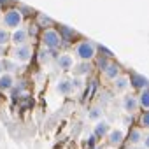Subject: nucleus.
<instances>
[{
	"label": "nucleus",
	"instance_id": "f257e3e1",
	"mask_svg": "<svg viewBox=\"0 0 149 149\" xmlns=\"http://www.w3.org/2000/svg\"><path fill=\"white\" fill-rule=\"evenodd\" d=\"M76 54L81 61H91L95 60V56L98 54V49H97V44L93 40H88V39H81L77 44H76Z\"/></svg>",
	"mask_w": 149,
	"mask_h": 149
},
{
	"label": "nucleus",
	"instance_id": "f03ea898",
	"mask_svg": "<svg viewBox=\"0 0 149 149\" xmlns=\"http://www.w3.org/2000/svg\"><path fill=\"white\" fill-rule=\"evenodd\" d=\"M40 42H42V46H44L46 49H49V51H56V49H60L61 44H63V40H61L58 30H54V28H46V30H42Z\"/></svg>",
	"mask_w": 149,
	"mask_h": 149
},
{
	"label": "nucleus",
	"instance_id": "7ed1b4c3",
	"mask_svg": "<svg viewBox=\"0 0 149 149\" xmlns=\"http://www.w3.org/2000/svg\"><path fill=\"white\" fill-rule=\"evenodd\" d=\"M23 23V13L19 9H9L4 14V26L7 30H16Z\"/></svg>",
	"mask_w": 149,
	"mask_h": 149
},
{
	"label": "nucleus",
	"instance_id": "20e7f679",
	"mask_svg": "<svg viewBox=\"0 0 149 149\" xmlns=\"http://www.w3.org/2000/svg\"><path fill=\"white\" fill-rule=\"evenodd\" d=\"M32 56H33V49H32L30 44L16 46L14 51H13V54H11V58H13L14 61H18V63H26V61L32 60Z\"/></svg>",
	"mask_w": 149,
	"mask_h": 149
},
{
	"label": "nucleus",
	"instance_id": "39448f33",
	"mask_svg": "<svg viewBox=\"0 0 149 149\" xmlns=\"http://www.w3.org/2000/svg\"><path fill=\"white\" fill-rule=\"evenodd\" d=\"M28 37H30V33H28V30L26 28H16V30H13V33H11V44L16 47V46H23V44H28Z\"/></svg>",
	"mask_w": 149,
	"mask_h": 149
},
{
	"label": "nucleus",
	"instance_id": "423d86ee",
	"mask_svg": "<svg viewBox=\"0 0 149 149\" xmlns=\"http://www.w3.org/2000/svg\"><path fill=\"white\" fill-rule=\"evenodd\" d=\"M128 77H130V86L133 90H140L142 91V90L149 88V79H146L144 76H140L139 72H130Z\"/></svg>",
	"mask_w": 149,
	"mask_h": 149
},
{
	"label": "nucleus",
	"instance_id": "0eeeda50",
	"mask_svg": "<svg viewBox=\"0 0 149 149\" xmlns=\"http://www.w3.org/2000/svg\"><path fill=\"white\" fill-rule=\"evenodd\" d=\"M123 109H125V112L126 114H135L139 109H140V105H139V97H135V95H125L123 97Z\"/></svg>",
	"mask_w": 149,
	"mask_h": 149
},
{
	"label": "nucleus",
	"instance_id": "6e6552de",
	"mask_svg": "<svg viewBox=\"0 0 149 149\" xmlns=\"http://www.w3.org/2000/svg\"><path fill=\"white\" fill-rule=\"evenodd\" d=\"M121 65L119 63H116V61H109L107 63V67L102 70V76L105 77V79H109V81H114L116 77H119L121 76Z\"/></svg>",
	"mask_w": 149,
	"mask_h": 149
},
{
	"label": "nucleus",
	"instance_id": "1a4fd4ad",
	"mask_svg": "<svg viewBox=\"0 0 149 149\" xmlns=\"http://www.w3.org/2000/svg\"><path fill=\"white\" fill-rule=\"evenodd\" d=\"M58 33H60L63 44H68V42L76 40V39L79 37V33H77L76 30L70 28V26H67V25H58Z\"/></svg>",
	"mask_w": 149,
	"mask_h": 149
},
{
	"label": "nucleus",
	"instance_id": "9d476101",
	"mask_svg": "<svg viewBox=\"0 0 149 149\" xmlns=\"http://www.w3.org/2000/svg\"><path fill=\"white\" fill-rule=\"evenodd\" d=\"M93 70V65L91 61H79V63H74V77H84V76H90Z\"/></svg>",
	"mask_w": 149,
	"mask_h": 149
},
{
	"label": "nucleus",
	"instance_id": "9b49d317",
	"mask_svg": "<svg viewBox=\"0 0 149 149\" xmlns=\"http://www.w3.org/2000/svg\"><path fill=\"white\" fill-rule=\"evenodd\" d=\"M56 63H58L60 70H63V72H68V70H72V68H74V58H72L68 53L58 54V58H56Z\"/></svg>",
	"mask_w": 149,
	"mask_h": 149
},
{
	"label": "nucleus",
	"instance_id": "f8f14e48",
	"mask_svg": "<svg viewBox=\"0 0 149 149\" xmlns=\"http://www.w3.org/2000/svg\"><path fill=\"white\" fill-rule=\"evenodd\" d=\"M111 130H112V128H111L109 121H105V119H100V121H97V125H95L93 135H95L97 139H104V137H107V135H109V132H111Z\"/></svg>",
	"mask_w": 149,
	"mask_h": 149
},
{
	"label": "nucleus",
	"instance_id": "ddd939ff",
	"mask_svg": "<svg viewBox=\"0 0 149 149\" xmlns=\"http://www.w3.org/2000/svg\"><path fill=\"white\" fill-rule=\"evenodd\" d=\"M56 91L63 97H68L74 93V88H72V81L70 79H60L56 83Z\"/></svg>",
	"mask_w": 149,
	"mask_h": 149
},
{
	"label": "nucleus",
	"instance_id": "4468645a",
	"mask_svg": "<svg viewBox=\"0 0 149 149\" xmlns=\"http://www.w3.org/2000/svg\"><path fill=\"white\" fill-rule=\"evenodd\" d=\"M107 140L112 147H119L123 142H125V133L121 130H111L109 135H107Z\"/></svg>",
	"mask_w": 149,
	"mask_h": 149
},
{
	"label": "nucleus",
	"instance_id": "2eb2a0df",
	"mask_svg": "<svg viewBox=\"0 0 149 149\" xmlns=\"http://www.w3.org/2000/svg\"><path fill=\"white\" fill-rule=\"evenodd\" d=\"M112 84H114V90H116L118 93H123V91H126V90L130 88V77L125 76V74H121L119 77H116V79L112 81Z\"/></svg>",
	"mask_w": 149,
	"mask_h": 149
},
{
	"label": "nucleus",
	"instance_id": "dca6fc26",
	"mask_svg": "<svg viewBox=\"0 0 149 149\" xmlns=\"http://www.w3.org/2000/svg\"><path fill=\"white\" fill-rule=\"evenodd\" d=\"M142 139H144V132H142V128H135V126H132L130 132H128V142L133 144V146H137V144L142 142Z\"/></svg>",
	"mask_w": 149,
	"mask_h": 149
},
{
	"label": "nucleus",
	"instance_id": "f3484780",
	"mask_svg": "<svg viewBox=\"0 0 149 149\" xmlns=\"http://www.w3.org/2000/svg\"><path fill=\"white\" fill-rule=\"evenodd\" d=\"M13 86H14V77H13V74H2L0 76V90H6V91H9V90H13Z\"/></svg>",
	"mask_w": 149,
	"mask_h": 149
},
{
	"label": "nucleus",
	"instance_id": "a211bd4d",
	"mask_svg": "<svg viewBox=\"0 0 149 149\" xmlns=\"http://www.w3.org/2000/svg\"><path fill=\"white\" fill-rule=\"evenodd\" d=\"M18 61H14L13 58H6V60H2V68H4V72H7V74H13L14 70H18Z\"/></svg>",
	"mask_w": 149,
	"mask_h": 149
},
{
	"label": "nucleus",
	"instance_id": "6ab92c4d",
	"mask_svg": "<svg viewBox=\"0 0 149 149\" xmlns=\"http://www.w3.org/2000/svg\"><path fill=\"white\" fill-rule=\"evenodd\" d=\"M139 105H140V109L149 111V88H146V90L140 91V95H139Z\"/></svg>",
	"mask_w": 149,
	"mask_h": 149
},
{
	"label": "nucleus",
	"instance_id": "aec40b11",
	"mask_svg": "<svg viewBox=\"0 0 149 149\" xmlns=\"http://www.w3.org/2000/svg\"><path fill=\"white\" fill-rule=\"evenodd\" d=\"M102 116H104V111H102L100 105H93V107H90V111H88V118H90V119H93V121H100Z\"/></svg>",
	"mask_w": 149,
	"mask_h": 149
},
{
	"label": "nucleus",
	"instance_id": "412c9836",
	"mask_svg": "<svg viewBox=\"0 0 149 149\" xmlns=\"http://www.w3.org/2000/svg\"><path fill=\"white\" fill-rule=\"evenodd\" d=\"M37 25H39V28H51V25H54V21L51 19V18H47L46 14H37Z\"/></svg>",
	"mask_w": 149,
	"mask_h": 149
},
{
	"label": "nucleus",
	"instance_id": "4be33fe9",
	"mask_svg": "<svg viewBox=\"0 0 149 149\" xmlns=\"http://www.w3.org/2000/svg\"><path fill=\"white\" fill-rule=\"evenodd\" d=\"M11 42V32L4 26V28H0V46H7Z\"/></svg>",
	"mask_w": 149,
	"mask_h": 149
},
{
	"label": "nucleus",
	"instance_id": "5701e85b",
	"mask_svg": "<svg viewBox=\"0 0 149 149\" xmlns=\"http://www.w3.org/2000/svg\"><path fill=\"white\" fill-rule=\"evenodd\" d=\"M139 123H140V126H142V128L149 130V111H144V112L140 114V118H139Z\"/></svg>",
	"mask_w": 149,
	"mask_h": 149
},
{
	"label": "nucleus",
	"instance_id": "b1692460",
	"mask_svg": "<svg viewBox=\"0 0 149 149\" xmlns=\"http://www.w3.org/2000/svg\"><path fill=\"white\" fill-rule=\"evenodd\" d=\"M95 61H97V67H98V70H104L105 67H107V63H109V60H107V56H95Z\"/></svg>",
	"mask_w": 149,
	"mask_h": 149
},
{
	"label": "nucleus",
	"instance_id": "393cba45",
	"mask_svg": "<svg viewBox=\"0 0 149 149\" xmlns=\"http://www.w3.org/2000/svg\"><path fill=\"white\" fill-rule=\"evenodd\" d=\"M70 81H72V88H74V91H79V90L84 88V83L81 81V77H72Z\"/></svg>",
	"mask_w": 149,
	"mask_h": 149
},
{
	"label": "nucleus",
	"instance_id": "a878e982",
	"mask_svg": "<svg viewBox=\"0 0 149 149\" xmlns=\"http://www.w3.org/2000/svg\"><path fill=\"white\" fill-rule=\"evenodd\" d=\"M97 81H93L91 83V86H86V95H84V98H91L93 97V93H95V90H97Z\"/></svg>",
	"mask_w": 149,
	"mask_h": 149
},
{
	"label": "nucleus",
	"instance_id": "bb28decb",
	"mask_svg": "<svg viewBox=\"0 0 149 149\" xmlns=\"http://www.w3.org/2000/svg\"><path fill=\"white\" fill-rule=\"evenodd\" d=\"M95 139H97V137H95V135H91V137H90V139H88V147H90V149H91V147H95V146H97V140H95Z\"/></svg>",
	"mask_w": 149,
	"mask_h": 149
},
{
	"label": "nucleus",
	"instance_id": "cd10ccee",
	"mask_svg": "<svg viewBox=\"0 0 149 149\" xmlns=\"http://www.w3.org/2000/svg\"><path fill=\"white\" fill-rule=\"evenodd\" d=\"M142 146L146 149H149V133H144V139H142Z\"/></svg>",
	"mask_w": 149,
	"mask_h": 149
},
{
	"label": "nucleus",
	"instance_id": "c85d7f7f",
	"mask_svg": "<svg viewBox=\"0 0 149 149\" xmlns=\"http://www.w3.org/2000/svg\"><path fill=\"white\" fill-rule=\"evenodd\" d=\"M4 74V68H2V60H0V76Z\"/></svg>",
	"mask_w": 149,
	"mask_h": 149
},
{
	"label": "nucleus",
	"instance_id": "c756f323",
	"mask_svg": "<svg viewBox=\"0 0 149 149\" xmlns=\"http://www.w3.org/2000/svg\"><path fill=\"white\" fill-rule=\"evenodd\" d=\"M133 149H146L144 146H137V147H133Z\"/></svg>",
	"mask_w": 149,
	"mask_h": 149
},
{
	"label": "nucleus",
	"instance_id": "7c9ffc66",
	"mask_svg": "<svg viewBox=\"0 0 149 149\" xmlns=\"http://www.w3.org/2000/svg\"><path fill=\"white\" fill-rule=\"evenodd\" d=\"M0 11H2V9H0ZM0 14H2V13H0Z\"/></svg>",
	"mask_w": 149,
	"mask_h": 149
}]
</instances>
